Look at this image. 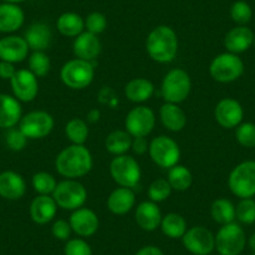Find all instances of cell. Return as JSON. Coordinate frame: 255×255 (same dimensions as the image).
I'll return each instance as SVG.
<instances>
[{"label":"cell","instance_id":"6da1fadb","mask_svg":"<svg viewBox=\"0 0 255 255\" xmlns=\"http://www.w3.org/2000/svg\"><path fill=\"white\" fill-rule=\"evenodd\" d=\"M93 155L85 145H72L64 148L55 158V170L67 179H79L93 169Z\"/></svg>","mask_w":255,"mask_h":255},{"label":"cell","instance_id":"7a4b0ae2","mask_svg":"<svg viewBox=\"0 0 255 255\" xmlns=\"http://www.w3.org/2000/svg\"><path fill=\"white\" fill-rule=\"evenodd\" d=\"M145 48L148 55L156 63H171L178 55V35L170 26L158 25L149 33Z\"/></svg>","mask_w":255,"mask_h":255},{"label":"cell","instance_id":"3957f363","mask_svg":"<svg viewBox=\"0 0 255 255\" xmlns=\"http://www.w3.org/2000/svg\"><path fill=\"white\" fill-rule=\"evenodd\" d=\"M95 70L92 61L83 59H72L60 69V79L65 87L72 90L87 89L94 80Z\"/></svg>","mask_w":255,"mask_h":255},{"label":"cell","instance_id":"277c9868","mask_svg":"<svg viewBox=\"0 0 255 255\" xmlns=\"http://www.w3.org/2000/svg\"><path fill=\"white\" fill-rule=\"evenodd\" d=\"M161 95L165 103L180 104L188 99L191 92V79L181 68L169 70L161 82Z\"/></svg>","mask_w":255,"mask_h":255},{"label":"cell","instance_id":"5b68a950","mask_svg":"<svg viewBox=\"0 0 255 255\" xmlns=\"http://www.w3.org/2000/svg\"><path fill=\"white\" fill-rule=\"evenodd\" d=\"M51 197L59 208L74 212L84 207L88 199V190L77 179H65L58 183Z\"/></svg>","mask_w":255,"mask_h":255},{"label":"cell","instance_id":"8992f818","mask_svg":"<svg viewBox=\"0 0 255 255\" xmlns=\"http://www.w3.org/2000/svg\"><path fill=\"white\" fill-rule=\"evenodd\" d=\"M110 175L113 180L123 188L134 189L141 179V169L138 160L131 155H118L110 161Z\"/></svg>","mask_w":255,"mask_h":255},{"label":"cell","instance_id":"52a82bcc","mask_svg":"<svg viewBox=\"0 0 255 255\" xmlns=\"http://www.w3.org/2000/svg\"><path fill=\"white\" fill-rule=\"evenodd\" d=\"M209 73L215 82L229 84L242 77L244 73V63L239 55L227 51L213 59L209 67Z\"/></svg>","mask_w":255,"mask_h":255},{"label":"cell","instance_id":"ba28073f","mask_svg":"<svg viewBox=\"0 0 255 255\" xmlns=\"http://www.w3.org/2000/svg\"><path fill=\"white\" fill-rule=\"evenodd\" d=\"M228 186L240 199L255 195V160H245L238 164L229 174Z\"/></svg>","mask_w":255,"mask_h":255},{"label":"cell","instance_id":"9c48e42d","mask_svg":"<svg viewBox=\"0 0 255 255\" xmlns=\"http://www.w3.org/2000/svg\"><path fill=\"white\" fill-rule=\"evenodd\" d=\"M247 235L238 223L222 225L215 234V250L219 255H240L247 245Z\"/></svg>","mask_w":255,"mask_h":255},{"label":"cell","instance_id":"30bf717a","mask_svg":"<svg viewBox=\"0 0 255 255\" xmlns=\"http://www.w3.org/2000/svg\"><path fill=\"white\" fill-rule=\"evenodd\" d=\"M149 155L158 166L170 169L179 164L180 160V148L173 138L168 135H160L154 138L149 143Z\"/></svg>","mask_w":255,"mask_h":255},{"label":"cell","instance_id":"8fae6325","mask_svg":"<svg viewBox=\"0 0 255 255\" xmlns=\"http://www.w3.org/2000/svg\"><path fill=\"white\" fill-rule=\"evenodd\" d=\"M54 122L53 115L44 110H34L21 117L19 122V129L28 139H43L53 131Z\"/></svg>","mask_w":255,"mask_h":255},{"label":"cell","instance_id":"7c38bea8","mask_svg":"<svg viewBox=\"0 0 255 255\" xmlns=\"http://www.w3.org/2000/svg\"><path fill=\"white\" fill-rule=\"evenodd\" d=\"M155 113L145 105L133 108L125 117V130L133 138H146L155 127Z\"/></svg>","mask_w":255,"mask_h":255},{"label":"cell","instance_id":"4fadbf2b","mask_svg":"<svg viewBox=\"0 0 255 255\" xmlns=\"http://www.w3.org/2000/svg\"><path fill=\"white\" fill-rule=\"evenodd\" d=\"M183 245L193 255H209L215 249V235L204 227H193L181 238Z\"/></svg>","mask_w":255,"mask_h":255},{"label":"cell","instance_id":"5bb4252c","mask_svg":"<svg viewBox=\"0 0 255 255\" xmlns=\"http://www.w3.org/2000/svg\"><path fill=\"white\" fill-rule=\"evenodd\" d=\"M214 118L222 128L233 129L243 123L244 109L238 100L233 98H224L215 105Z\"/></svg>","mask_w":255,"mask_h":255},{"label":"cell","instance_id":"9a60e30c","mask_svg":"<svg viewBox=\"0 0 255 255\" xmlns=\"http://www.w3.org/2000/svg\"><path fill=\"white\" fill-rule=\"evenodd\" d=\"M14 97L23 103H30L39 93L38 78L29 69L16 70L15 75L10 79Z\"/></svg>","mask_w":255,"mask_h":255},{"label":"cell","instance_id":"2e32d148","mask_svg":"<svg viewBox=\"0 0 255 255\" xmlns=\"http://www.w3.org/2000/svg\"><path fill=\"white\" fill-rule=\"evenodd\" d=\"M69 224L78 237L89 238L93 237L99 229V218L94 210L82 207L72 213Z\"/></svg>","mask_w":255,"mask_h":255},{"label":"cell","instance_id":"e0dca14e","mask_svg":"<svg viewBox=\"0 0 255 255\" xmlns=\"http://www.w3.org/2000/svg\"><path fill=\"white\" fill-rule=\"evenodd\" d=\"M29 45L25 39L18 35H9L0 39V59L3 61L15 64L28 58Z\"/></svg>","mask_w":255,"mask_h":255},{"label":"cell","instance_id":"ac0fdd59","mask_svg":"<svg viewBox=\"0 0 255 255\" xmlns=\"http://www.w3.org/2000/svg\"><path fill=\"white\" fill-rule=\"evenodd\" d=\"M255 34L245 25H238L230 29L224 38V46L227 51L233 54H242L249 50L254 44Z\"/></svg>","mask_w":255,"mask_h":255},{"label":"cell","instance_id":"d6986e66","mask_svg":"<svg viewBox=\"0 0 255 255\" xmlns=\"http://www.w3.org/2000/svg\"><path fill=\"white\" fill-rule=\"evenodd\" d=\"M136 198L133 189L119 186L114 189L108 197L107 208L114 215H125L133 210Z\"/></svg>","mask_w":255,"mask_h":255},{"label":"cell","instance_id":"ffe728a7","mask_svg":"<svg viewBox=\"0 0 255 255\" xmlns=\"http://www.w3.org/2000/svg\"><path fill=\"white\" fill-rule=\"evenodd\" d=\"M161 215L160 208L151 200L141 202L135 209V222L144 232H154L160 227Z\"/></svg>","mask_w":255,"mask_h":255},{"label":"cell","instance_id":"44dd1931","mask_svg":"<svg viewBox=\"0 0 255 255\" xmlns=\"http://www.w3.org/2000/svg\"><path fill=\"white\" fill-rule=\"evenodd\" d=\"M26 184L23 176L13 170L0 174V197L8 200H19L24 197Z\"/></svg>","mask_w":255,"mask_h":255},{"label":"cell","instance_id":"7402d4cb","mask_svg":"<svg viewBox=\"0 0 255 255\" xmlns=\"http://www.w3.org/2000/svg\"><path fill=\"white\" fill-rule=\"evenodd\" d=\"M73 51L78 59L93 61L102 53V43L95 34L89 31H83L75 38L73 43Z\"/></svg>","mask_w":255,"mask_h":255},{"label":"cell","instance_id":"603a6c76","mask_svg":"<svg viewBox=\"0 0 255 255\" xmlns=\"http://www.w3.org/2000/svg\"><path fill=\"white\" fill-rule=\"evenodd\" d=\"M58 204L51 195H38L30 204V218L39 225H45L55 218Z\"/></svg>","mask_w":255,"mask_h":255},{"label":"cell","instance_id":"cb8c5ba5","mask_svg":"<svg viewBox=\"0 0 255 255\" xmlns=\"http://www.w3.org/2000/svg\"><path fill=\"white\" fill-rule=\"evenodd\" d=\"M24 39L33 51H46L53 41V33L48 24L34 23L25 30Z\"/></svg>","mask_w":255,"mask_h":255},{"label":"cell","instance_id":"d4e9b609","mask_svg":"<svg viewBox=\"0 0 255 255\" xmlns=\"http://www.w3.org/2000/svg\"><path fill=\"white\" fill-rule=\"evenodd\" d=\"M21 119V105L15 97L0 94V128L11 129Z\"/></svg>","mask_w":255,"mask_h":255},{"label":"cell","instance_id":"484cf974","mask_svg":"<svg viewBox=\"0 0 255 255\" xmlns=\"http://www.w3.org/2000/svg\"><path fill=\"white\" fill-rule=\"evenodd\" d=\"M159 117H160L161 124L168 130L174 131V133L181 131L186 125V114L179 107V104L164 103L159 110Z\"/></svg>","mask_w":255,"mask_h":255},{"label":"cell","instance_id":"4316f807","mask_svg":"<svg viewBox=\"0 0 255 255\" xmlns=\"http://www.w3.org/2000/svg\"><path fill=\"white\" fill-rule=\"evenodd\" d=\"M24 11L16 4L4 3L0 5V31L14 33L24 24Z\"/></svg>","mask_w":255,"mask_h":255},{"label":"cell","instance_id":"83f0119b","mask_svg":"<svg viewBox=\"0 0 255 255\" xmlns=\"http://www.w3.org/2000/svg\"><path fill=\"white\" fill-rule=\"evenodd\" d=\"M154 90L155 88L150 80L145 78H134L125 84L124 94L128 100L140 104L148 102L153 97Z\"/></svg>","mask_w":255,"mask_h":255},{"label":"cell","instance_id":"f1b7e54d","mask_svg":"<svg viewBox=\"0 0 255 255\" xmlns=\"http://www.w3.org/2000/svg\"><path fill=\"white\" fill-rule=\"evenodd\" d=\"M58 31L68 38H77L78 35L84 31L85 23L84 19L77 13H64L56 20Z\"/></svg>","mask_w":255,"mask_h":255},{"label":"cell","instance_id":"f546056e","mask_svg":"<svg viewBox=\"0 0 255 255\" xmlns=\"http://www.w3.org/2000/svg\"><path fill=\"white\" fill-rule=\"evenodd\" d=\"M161 232L170 239H181L188 230V224L183 215L178 213H168L160 223Z\"/></svg>","mask_w":255,"mask_h":255},{"label":"cell","instance_id":"4dcf8cb0","mask_svg":"<svg viewBox=\"0 0 255 255\" xmlns=\"http://www.w3.org/2000/svg\"><path fill=\"white\" fill-rule=\"evenodd\" d=\"M133 136L127 130H114L105 139V149L113 155H124L131 149Z\"/></svg>","mask_w":255,"mask_h":255},{"label":"cell","instance_id":"1f68e13d","mask_svg":"<svg viewBox=\"0 0 255 255\" xmlns=\"http://www.w3.org/2000/svg\"><path fill=\"white\" fill-rule=\"evenodd\" d=\"M210 214H212L213 220L220 225L229 224L237 219L235 218V205L233 204L232 200L227 199V198L215 199L210 207Z\"/></svg>","mask_w":255,"mask_h":255},{"label":"cell","instance_id":"d6a6232c","mask_svg":"<svg viewBox=\"0 0 255 255\" xmlns=\"http://www.w3.org/2000/svg\"><path fill=\"white\" fill-rule=\"evenodd\" d=\"M166 180L169 181L173 190L186 191L193 184V174L186 166L176 164L173 168L168 169Z\"/></svg>","mask_w":255,"mask_h":255},{"label":"cell","instance_id":"836d02e7","mask_svg":"<svg viewBox=\"0 0 255 255\" xmlns=\"http://www.w3.org/2000/svg\"><path fill=\"white\" fill-rule=\"evenodd\" d=\"M65 135L72 141V144L84 145L89 136L88 123L80 118H73L65 125Z\"/></svg>","mask_w":255,"mask_h":255},{"label":"cell","instance_id":"e575fe53","mask_svg":"<svg viewBox=\"0 0 255 255\" xmlns=\"http://www.w3.org/2000/svg\"><path fill=\"white\" fill-rule=\"evenodd\" d=\"M29 70L36 78H44L50 73L51 61L45 51H33L29 56Z\"/></svg>","mask_w":255,"mask_h":255},{"label":"cell","instance_id":"d590c367","mask_svg":"<svg viewBox=\"0 0 255 255\" xmlns=\"http://www.w3.org/2000/svg\"><path fill=\"white\" fill-rule=\"evenodd\" d=\"M31 184L38 195H53L58 181L55 176L51 175L48 171H38L33 175Z\"/></svg>","mask_w":255,"mask_h":255},{"label":"cell","instance_id":"8d00e7d4","mask_svg":"<svg viewBox=\"0 0 255 255\" xmlns=\"http://www.w3.org/2000/svg\"><path fill=\"white\" fill-rule=\"evenodd\" d=\"M171 186L166 179H156L149 185L148 188V197L151 202L161 203L165 202L171 194Z\"/></svg>","mask_w":255,"mask_h":255},{"label":"cell","instance_id":"74e56055","mask_svg":"<svg viewBox=\"0 0 255 255\" xmlns=\"http://www.w3.org/2000/svg\"><path fill=\"white\" fill-rule=\"evenodd\" d=\"M235 218L242 224L250 225L255 223V200L253 198L240 199L235 207Z\"/></svg>","mask_w":255,"mask_h":255},{"label":"cell","instance_id":"f35d334b","mask_svg":"<svg viewBox=\"0 0 255 255\" xmlns=\"http://www.w3.org/2000/svg\"><path fill=\"white\" fill-rule=\"evenodd\" d=\"M230 16H232L233 21L237 23L238 25H247L253 18L252 6L244 0L235 1L230 8Z\"/></svg>","mask_w":255,"mask_h":255},{"label":"cell","instance_id":"ab89813d","mask_svg":"<svg viewBox=\"0 0 255 255\" xmlns=\"http://www.w3.org/2000/svg\"><path fill=\"white\" fill-rule=\"evenodd\" d=\"M237 141L244 148H255V124L254 123H242L237 127L235 131Z\"/></svg>","mask_w":255,"mask_h":255},{"label":"cell","instance_id":"60d3db41","mask_svg":"<svg viewBox=\"0 0 255 255\" xmlns=\"http://www.w3.org/2000/svg\"><path fill=\"white\" fill-rule=\"evenodd\" d=\"M84 23L87 31L95 34V35H99V34L104 33L108 26L107 18H105L104 14L99 13V11L90 13L84 20Z\"/></svg>","mask_w":255,"mask_h":255},{"label":"cell","instance_id":"b9f144b4","mask_svg":"<svg viewBox=\"0 0 255 255\" xmlns=\"http://www.w3.org/2000/svg\"><path fill=\"white\" fill-rule=\"evenodd\" d=\"M65 255H93V250L90 245L82 238L69 239L64 247Z\"/></svg>","mask_w":255,"mask_h":255},{"label":"cell","instance_id":"7bdbcfd3","mask_svg":"<svg viewBox=\"0 0 255 255\" xmlns=\"http://www.w3.org/2000/svg\"><path fill=\"white\" fill-rule=\"evenodd\" d=\"M26 143H28V138L24 135V133L20 129H14V128H11L10 130L8 131V134H6V145L11 150H23L26 146Z\"/></svg>","mask_w":255,"mask_h":255},{"label":"cell","instance_id":"ee69618b","mask_svg":"<svg viewBox=\"0 0 255 255\" xmlns=\"http://www.w3.org/2000/svg\"><path fill=\"white\" fill-rule=\"evenodd\" d=\"M72 227L69 224V220L65 219H58L54 222L53 227H51V234L55 239L63 240V242H68L72 235Z\"/></svg>","mask_w":255,"mask_h":255},{"label":"cell","instance_id":"f6af8a7d","mask_svg":"<svg viewBox=\"0 0 255 255\" xmlns=\"http://www.w3.org/2000/svg\"><path fill=\"white\" fill-rule=\"evenodd\" d=\"M131 150L136 155H143L149 150V143L146 138H133L131 143Z\"/></svg>","mask_w":255,"mask_h":255},{"label":"cell","instance_id":"bcb514c9","mask_svg":"<svg viewBox=\"0 0 255 255\" xmlns=\"http://www.w3.org/2000/svg\"><path fill=\"white\" fill-rule=\"evenodd\" d=\"M16 69L14 68V64L8 63V61H0V78L1 79H9L15 75Z\"/></svg>","mask_w":255,"mask_h":255},{"label":"cell","instance_id":"7dc6e473","mask_svg":"<svg viewBox=\"0 0 255 255\" xmlns=\"http://www.w3.org/2000/svg\"><path fill=\"white\" fill-rule=\"evenodd\" d=\"M135 255H164V253L160 248L154 247V245H146V247L140 248L135 253Z\"/></svg>","mask_w":255,"mask_h":255},{"label":"cell","instance_id":"c3c4849f","mask_svg":"<svg viewBox=\"0 0 255 255\" xmlns=\"http://www.w3.org/2000/svg\"><path fill=\"white\" fill-rule=\"evenodd\" d=\"M247 243H248V245H249L250 250H252L253 253H255V233H253V234L250 235Z\"/></svg>","mask_w":255,"mask_h":255},{"label":"cell","instance_id":"681fc988","mask_svg":"<svg viewBox=\"0 0 255 255\" xmlns=\"http://www.w3.org/2000/svg\"><path fill=\"white\" fill-rule=\"evenodd\" d=\"M5 3H10V4H18L21 3V1H25V0H3Z\"/></svg>","mask_w":255,"mask_h":255},{"label":"cell","instance_id":"f907efd6","mask_svg":"<svg viewBox=\"0 0 255 255\" xmlns=\"http://www.w3.org/2000/svg\"><path fill=\"white\" fill-rule=\"evenodd\" d=\"M253 45H254V48H255V36H254V44H253Z\"/></svg>","mask_w":255,"mask_h":255},{"label":"cell","instance_id":"816d5d0a","mask_svg":"<svg viewBox=\"0 0 255 255\" xmlns=\"http://www.w3.org/2000/svg\"><path fill=\"white\" fill-rule=\"evenodd\" d=\"M252 255H255V253H253V254Z\"/></svg>","mask_w":255,"mask_h":255}]
</instances>
